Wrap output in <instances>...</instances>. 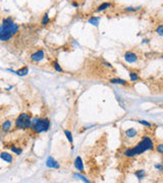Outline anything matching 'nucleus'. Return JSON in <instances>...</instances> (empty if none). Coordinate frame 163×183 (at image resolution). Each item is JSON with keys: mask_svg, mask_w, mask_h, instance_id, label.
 Here are the masks:
<instances>
[{"mask_svg": "<svg viewBox=\"0 0 163 183\" xmlns=\"http://www.w3.org/2000/svg\"><path fill=\"white\" fill-rule=\"evenodd\" d=\"M111 3L110 2H104L102 3V4H100L98 6V8L96 9V12H100V11H103V10H105V9L109 8L110 6H111Z\"/></svg>", "mask_w": 163, "mask_h": 183, "instance_id": "obj_11", "label": "nucleus"}, {"mask_svg": "<svg viewBox=\"0 0 163 183\" xmlns=\"http://www.w3.org/2000/svg\"><path fill=\"white\" fill-rule=\"evenodd\" d=\"M139 122L141 123V124H143V125H145V126H148V127H150L151 126V124H150L148 121H145V120H141V121H139Z\"/></svg>", "mask_w": 163, "mask_h": 183, "instance_id": "obj_25", "label": "nucleus"}, {"mask_svg": "<svg viewBox=\"0 0 163 183\" xmlns=\"http://www.w3.org/2000/svg\"><path fill=\"white\" fill-rule=\"evenodd\" d=\"M28 72H29L28 67H22V68H20V69L16 70V73L18 74V75H20V76H24V75H27Z\"/></svg>", "mask_w": 163, "mask_h": 183, "instance_id": "obj_13", "label": "nucleus"}, {"mask_svg": "<svg viewBox=\"0 0 163 183\" xmlns=\"http://www.w3.org/2000/svg\"><path fill=\"white\" fill-rule=\"evenodd\" d=\"M110 83H117V85H126V81H124V79H120V78H112V79H110Z\"/></svg>", "mask_w": 163, "mask_h": 183, "instance_id": "obj_14", "label": "nucleus"}, {"mask_svg": "<svg viewBox=\"0 0 163 183\" xmlns=\"http://www.w3.org/2000/svg\"><path fill=\"white\" fill-rule=\"evenodd\" d=\"M137 130L135 129V128H130V129L125 130V135L127 136V137H130V139H133V137H135V136L137 135Z\"/></svg>", "mask_w": 163, "mask_h": 183, "instance_id": "obj_12", "label": "nucleus"}, {"mask_svg": "<svg viewBox=\"0 0 163 183\" xmlns=\"http://www.w3.org/2000/svg\"><path fill=\"white\" fill-rule=\"evenodd\" d=\"M11 128V121L10 120H6L5 122H3L2 126H1V129H2L3 132H8Z\"/></svg>", "mask_w": 163, "mask_h": 183, "instance_id": "obj_10", "label": "nucleus"}, {"mask_svg": "<svg viewBox=\"0 0 163 183\" xmlns=\"http://www.w3.org/2000/svg\"><path fill=\"white\" fill-rule=\"evenodd\" d=\"M50 127V121L48 118H35L31 123V129L35 133L46 132Z\"/></svg>", "mask_w": 163, "mask_h": 183, "instance_id": "obj_3", "label": "nucleus"}, {"mask_svg": "<svg viewBox=\"0 0 163 183\" xmlns=\"http://www.w3.org/2000/svg\"><path fill=\"white\" fill-rule=\"evenodd\" d=\"M52 66L54 67V69H55L56 71H58V72H63L62 68L60 67V65H59V63H58L57 61H53V62H52Z\"/></svg>", "mask_w": 163, "mask_h": 183, "instance_id": "obj_18", "label": "nucleus"}, {"mask_svg": "<svg viewBox=\"0 0 163 183\" xmlns=\"http://www.w3.org/2000/svg\"><path fill=\"white\" fill-rule=\"evenodd\" d=\"M76 177H78V178H82L84 181H86V182H89V180H87V179H86L84 176H82V175H80V174H76Z\"/></svg>", "mask_w": 163, "mask_h": 183, "instance_id": "obj_27", "label": "nucleus"}, {"mask_svg": "<svg viewBox=\"0 0 163 183\" xmlns=\"http://www.w3.org/2000/svg\"><path fill=\"white\" fill-rule=\"evenodd\" d=\"M49 22H50L49 14H48L47 12H46V13L44 14V16H43L42 22H41V24H42L43 26H46V25H48V24H49Z\"/></svg>", "mask_w": 163, "mask_h": 183, "instance_id": "obj_16", "label": "nucleus"}, {"mask_svg": "<svg viewBox=\"0 0 163 183\" xmlns=\"http://www.w3.org/2000/svg\"><path fill=\"white\" fill-rule=\"evenodd\" d=\"M74 167H76L80 172H83L84 171L83 161H82V158H80V157H78V158L74 160Z\"/></svg>", "mask_w": 163, "mask_h": 183, "instance_id": "obj_9", "label": "nucleus"}, {"mask_svg": "<svg viewBox=\"0 0 163 183\" xmlns=\"http://www.w3.org/2000/svg\"><path fill=\"white\" fill-rule=\"evenodd\" d=\"M46 165H47V167L49 168H54V169H57V168H59V164L57 163V162L54 160L52 157H49V158L47 159V162H46Z\"/></svg>", "mask_w": 163, "mask_h": 183, "instance_id": "obj_8", "label": "nucleus"}, {"mask_svg": "<svg viewBox=\"0 0 163 183\" xmlns=\"http://www.w3.org/2000/svg\"><path fill=\"white\" fill-rule=\"evenodd\" d=\"M157 33H158V35H160V36H162V35H163V27H162V25H160L158 28H157Z\"/></svg>", "mask_w": 163, "mask_h": 183, "instance_id": "obj_24", "label": "nucleus"}, {"mask_svg": "<svg viewBox=\"0 0 163 183\" xmlns=\"http://www.w3.org/2000/svg\"><path fill=\"white\" fill-rule=\"evenodd\" d=\"M157 151H158L160 154H163V145H158V147H157Z\"/></svg>", "mask_w": 163, "mask_h": 183, "instance_id": "obj_26", "label": "nucleus"}, {"mask_svg": "<svg viewBox=\"0 0 163 183\" xmlns=\"http://www.w3.org/2000/svg\"><path fill=\"white\" fill-rule=\"evenodd\" d=\"M140 9V7H125L124 10L125 11H137Z\"/></svg>", "mask_w": 163, "mask_h": 183, "instance_id": "obj_23", "label": "nucleus"}, {"mask_svg": "<svg viewBox=\"0 0 163 183\" xmlns=\"http://www.w3.org/2000/svg\"><path fill=\"white\" fill-rule=\"evenodd\" d=\"M155 168H157L159 171H162V166H161V165H156V166H155Z\"/></svg>", "mask_w": 163, "mask_h": 183, "instance_id": "obj_28", "label": "nucleus"}, {"mask_svg": "<svg viewBox=\"0 0 163 183\" xmlns=\"http://www.w3.org/2000/svg\"><path fill=\"white\" fill-rule=\"evenodd\" d=\"M124 60L126 61L127 63H135L138 60V56H137V54H135L134 52L127 51L125 52L124 54Z\"/></svg>", "mask_w": 163, "mask_h": 183, "instance_id": "obj_5", "label": "nucleus"}, {"mask_svg": "<svg viewBox=\"0 0 163 183\" xmlns=\"http://www.w3.org/2000/svg\"><path fill=\"white\" fill-rule=\"evenodd\" d=\"M0 158L2 159L3 161L6 162V163H12V161H14V158H12V156H11L9 153H6V152L0 153Z\"/></svg>", "mask_w": 163, "mask_h": 183, "instance_id": "obj_7", "label": "nucleus"}, {"mask_svg": "<svg viewBox=\"0 0 163 183\" xmlns=\"http://www.w3.org/2000/svg\"><path fill=\"white\" fill-rule=\"evenodd\" d=\"M130 78H131V81H137L139 79V76L137 75L135 72H131V73H130Z\"/></svg>", "mask_w": 163, "mask_h": 183, "instance_id": "obj_22", "label": "nucleus"}, {"mask_svg": "<svg viewBox=\"0 0 163 183\" xmlns=\"http://www.w3.org/2000/svg\"><path fill=\"white\" fill-rule=\"evenodd\" d=\"M64 134L66 135V137H67V139H68V141L72 145V132L69 131V130H64Z\"/></svg>", "mask_w": 163, "mask_h": 183, "instance_id": "obj_19", "label": "nucleus"}, {"mask_svg": "<svg viewBox=\"0 0 163 183\" xmlns=\"http://www.w3.org/2000/svg\"><path fill=\"white\" fill-rule=\"evenodd\" d=\"M99 20H100V18L98 17V16H94V17H91L89 20V22L91 24V25L95 26V27H98L99 25Z\"/></svg>", "mask_w": 163, "mask_h": 183, "instance_id": "obj_15", "label": "nucleus"}, {"mask_svg": "<svg viewBox=\"0 0 163 183\" xmlns=\"http://www.w3.org/2000/svg\"><path fill=\"white\" fill-rule=\"evenodd\" d=\"M153 147H154V143H153L152 139H150L149 136H145L135 147L127 149L124 152V156L126 158H134V157L138 156V155L143 154L146 151L152 150Z\"/></svg>", "mask_w": 163, "mask_h": 183, "instance_id": "obj_1", "label": "nucleus"}, {"mask_svg": "<svg viewBox=\"0 0 163 183\" xmlns=\"http://www.w3.org/2000/svg\"><path fill=\"white\" fill-rule=\"evenodd\" d=\"M145 175H146V173H145V171H144V170H139V171H137V172H136V176H137V178H138L139 180H142V179L145 177Z\"/></svg>", "mask_w": 163, "mask_h": 183, "instance_id": "obj_17", "label": "nucleus"}, {"mask_svg": "<svg viewBox=\"0 0 163 183\" xmlns=\"http://www.w3.org/2000/svg\"><path fill=\"white\" fill-rule=\"evenodd\" d=\"M31 123L32 120L29 114L22 113L16 120V127L18 129H27L31 127Z\"/></svg>", "mask_w": 163, "mask_h": 183, "instance_id": "obj_4", "label": "nucleus"}, {"mask_svg": "<svg viewBox=\"0 0 163 183\" xmlns=\"http://www.w3.org/2000/svg\"><path fill=\"white\" fill-rule=\"evenodd\" d=\"M11 22H14L12 18H11V17H6V18H3L2 25H10Z\"/></svg>", "mask_w": 163, "mask_h": 183, "instance_id": "obj_21", "label": "nucleus"}, {"mask_svg": "<svg viewBox=\"0 0 163 183\" xmlns=\"http://www.w3.org/2000/svg\"><path fill=\"white\" fill-rule=\"evenodd\" d=\"M18 25L16 22H11L10 25L0 26V41L7 42L18 32Z\"/></svg>", "mask_w": 163, "mask_h": 183, "instance_id": "obj_2", "label": "nucleus"}, {"mask_svg": "<svg viewBox=\"0 0 163 183\" xmlns=\"http://www.w3.org/2000/svg\"><path fill=\"white\" fill-rule=\"evenodd\" d=\"M44 51L43 50H38V51H36L35 53H33L31 55V59L33 61H36V62H39V61L43 60V58H44Z\"/></svg>", "mask_w": 163, "mask_h": 183, "instance_id": "obj_6", "label": "nucleus"}, {"mask_svg": "<svg viewBox=\"0 0 163 183\" xmlns=\"http://www.w3.org/2000/svg\"><path fill=\"white\" fill-rule=\"evenodd\" d=\"M10 150L12 151V152H14V154H16V155H20V154L22 153V149H18V147H16L14 145L10 147Z\"/></svg>", "mask_w": 163, "mask_h": 183, "instance_id": "obj_20", "label": "nucleus"}]
</instances>
